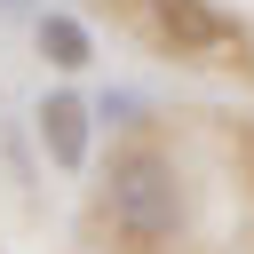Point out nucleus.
Segmentation results:
<instances>
[{"label":"nucleus","instance_id":"20e7f679","mask_svg":"<svg viewBox=\"0 0 254 254\" xmlns=\"http://www.w3.org/2000/svg\"><path fill=\"white\" fill-rule=\"evenodd\" d=\"M159 24H167L183 48H214V40H222V16H214L206 0H159Z\"/></svg>","mask_w":254,"mask_h":254},{"label":"nucleus","instance_id":"f257e3e1","mask_svg":"<svg viewBox=\"0 0 254 254\" xmlns=\"http://www.w3.org/2000/svg\"><path fill=\"white\" fill-rule=\"evenodd\" d=\"M103 206H111V222L135 238V246H167L175 230H183V175H175V159H159V151H111V167H103Z\"/></svg>","mask_w":254,"mask_h":254},{"label":"nucleus","instance_id":"39448f33","mask_svg":"<svg viewBox=\"0 0 254 254\" xmlns=\"http://www.w3.org/2000/svg\"><path fill=\"white\" fill-rule=\"evenodd\" d=\"M238 151H246V167H254V135H246V143H238Z\"/></svg>","mask_w":254,"mask_h":254},{"label":"nucleus","instance_id":"423d86ee","mask_svg":"<svg viewBox=\"0 0 254 254\" xmlns=\"http://www.w3.org/2000/svg\"><path fill=\"white\" fill-rule=\"evenodd\" d=\"M8 8H32V0H8Z\"/></svg>","mask_w":254,"mask_h":254},{"label":"nucleus","instance_id":"f03ea898","mask_svg":"<svg viewBox=\"0 0 254 254\" xmlns=\"http://www.w3.org/2000/svg\"><path fill=\"white\" fill-rule=\"evenodd\" d=\"M40 143H48L56 167H87V103L56 87V95L40 103Z\"/></svg>","mask_w":254,"mask_h":254},{"label":"nucleus","instance_id":"7ed1b4c3","mask_svg":"<svg viewBox=\"0 0 254 254\" xmlns=\"http://www.w3.org/2000/svg\"><path fill=\"white\" fill-rule=\"evenodd\" d=\"M40 56H48L56 71H87V64H95V40H87V24H79V16L48 8V16H40Z\"/></svg>","mask_w":254,"mask_h":254}]
</instances>
